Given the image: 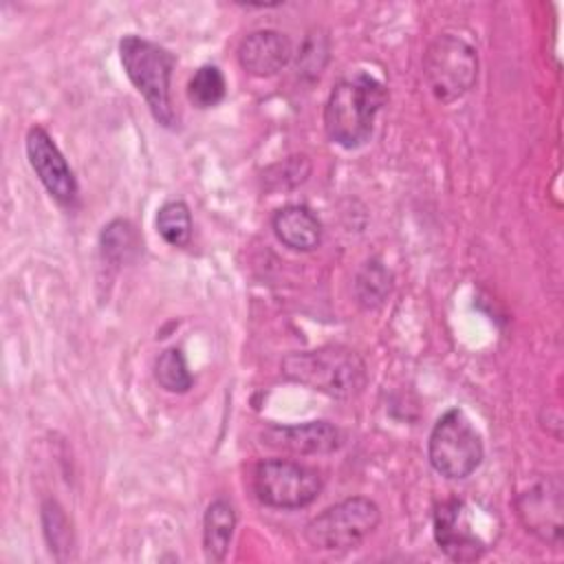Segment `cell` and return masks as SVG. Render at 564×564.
I'll return each mask as SVG.
<instances>
[{"instance_id": "cell-1", "label": "cell", "mask_w": 564, "mask_h": 564, "mask_svg": "<svg viewBox=\"0 0 564 564\" xmlns=\"http://www.w3.org/2000/svg\"><path fill=\"white\" fill-rule=\"evenodd\" d=\"M386 99V86L370 73L359 70L339 79L324 106L326 137L346 150L361 148L370 141L375 117Z\"/></svg>"}, {"instance_id": "cell-2", "label": "cell", "mask_w": 564, "mask_h": 564, "mask_svg": "<svg viewBox=\"0 0 564 564\" xmlns=\"http://www.w3.org/2000/svg\"><path fill=\"white\" fill-rule=\"evenodd\" d=\"M280 368L289 381L333 399L357 397L368 383L366 361L352 348L341 344L289 352Z\"/></svg>"}, {"instance_id": "cell-3", "label": "cell", "mask_w": 564, "mask_h": 564, "mask_svg": "<svg viewBox=\"0 0 564 564\" xmlns=\"http://www.w3.org/2000/svg\"><path fill=\"white\" fill-rule=\"evenodd\" d=\"M119 59L123 73L145 99L156 123H161L163 128H172L176 123V112L172 108L170 84L176 57L161 44L130 33L123 35L119 42Z\"/></svg>"}, {"instance_id": "cell-4", "label": "cell", "mask_w": 564, "mask_h": 564, "mask_svg": "<svg viewBox=\"0 0 564 564\" xmlns=\"http://www.w3.org/2000/svg\"><path fill=\"white\" fill-rule=\"evenodd\" d=\"M432 527L438 549L454 562L480 560L496 544L500 533V524L489 509L458 498L436 507Z\"/></svg>"}, {"instance_id": "cell-5", "label": "cell", "mask_w": 564, "mask_h": 564, "mask_svg": "<svg viewBox=\"0 0 564 564\" xmlns=\"http://www.w3.org/2000/svg\"><path fill=\"white\" fill-rule=\"evenodd\" d=\"M482 456V438L460 408H449L436 419L427 438V458L436 474L463 480L480 467Z\"/></svg>"}, {"instance_id": "cell-6", "label": "cell", "mask_w": 564, "mask_h": 564, "mask_svg": "<svg viewBox=\"0 0 564 564\" xmlns=\"http://www.w3.org/2000/svg\"><path fill=\"white\" fill-rule=\"evenodd\" d=\"M381 511L366 496L344 498L317 513L304 529L306 542L317 551L357 549L379 524Z\"/></svg>"}, {"instance_id": "cell-7", "label": "cell", "mask_w": 564, "mask_h": 564, "mask_svg": "<svg viewBox=\"0 0 564 564\" xmlns=\"http://www.w3.org/2000/svg\"><path fill=\"white\" fill-rule=\"evenodd\" d=\"M423 75L441 104H452L469 93L478 79V53L458 35H438L423 55Z\"/></svg>"}, {"instance_id": "cell-8", "label": "cell", "mask_w": 564, "mask_h": 564, "mask_svg": "<svg viewBox=\"0 0 564 564\" xmlns=\"http://www.w3.org/2000/svg\"><path fill=\"white\" fill-rule=\"evenodd\" d=\"M251 487L264 507L302 509L319 496L324 480L308 465L289 458H269L256 465Z\"/></svg>"}, {"instance_id": "cell-9", "label": "cell", "mask_w": 564, "mask_h": 564, "mask_svg": "<svg viewBox=\"0 0 564 564\" xmlns=\"http://www.w3.org/2000/svg\"><path fill=\"white\" fill-rule=\"evenodd\" d=\"M26 159L44 189L62 205H70L77 198V181L59 152L53 137L42 128L33 126L26 132Z\"/></svg>"}, {"instance_id": "cell-10", "label": "cell", "mask_w": 564, "mask_h": 564, "mask_svg": "<svg viewBox=\"0 0 564 564\" xmlns=\"http://www.w3.org/2000/svg\"><path fill=\"white\" fill-rule=\"evenodd\" d=\"M518 516L529 533L542 542H562V485L555 478H546L529 487L516 498Z\"/></svg>"}, {"instance_id": "cell-11", "label": "cell", "mask_w": 564, "mask_h": 564, "mask_svg": "<svg viewBox=\"0 0 564 564\" xmlns=\"http://www.w3.org/2000/svg\"><path fill=\"white\" fill-rule=\"evenodd\" d=\"M262 443L289 454L315 456L335 452L341 445V432L328 421L271 425L262 432Z\"/></svg>"}, {"instance_id": "cell-12", "label": "cell", "mask_w": 564, "mask_h": 564, "mask_svg": "<svg viewBox=\"0 0 564 564\" xmlns=\"http://www.w3.org/2000/svg\"><path fill=\"white\" fill-rule=\"evenodd\" d=\"M291 57V40L275 29H258L238 46V62L253 77H271L280 73Z\"/></svg>"}, {"instance_id": "cell-13", "label": "cell", "mask_w": 564, "mask_h": 564, "mask_svg": "<svg viewBox=\"0 0 564 564\" xmlns=\"http://www.w3.org/2000/svg\"><path fill=\"white\" fill-rule=\"evenodd\" d=\"M271 227L275 238L291 251H313L322 242V223L317 214L306 205H284L273 218Z\"/></svg>"}, {"instance_id": "cell-14", "label": "cell", "mask_w": 564, "mask_h": 564, "mask_svg": "<svg viewBox=\"0 0 564 564\" xmlns=\"http://www.w3.org/2000/svg\"><path fill=\"white\" fill-rule=\"evenodd\" d=\"M236 520V509L227 498H216L207 505L203 516V551L209 562H223L227 557Z\"/></svg>"}, {"instance_id": "cell-15", "label": "cell", "mask_w": 564, "mask_h": 564, "mask_svg": "<svg viewBox=\"0 0 564 564\" xmlns=\"http://www.w3.org/2000/svg\"><path fill=\"white\" fill-rule=\"evenodd\" d=\"M40 518H42V531H44V538H46V544H48L51 553L57 560H64L73 551V544H75L73 527H70V520H68L66 511L62 509V505L57 500L46 498L42 502Z\"/></svg>"}, {"instance_id": "cell-16", "label": "cell", "mask_w": 564, "mask_h": 564, "mask_svg": "<svg viewBox=\"0 0 564 564\" xmlns=\"http://www.w3.org/2000/svg\"><path fill=\"white\" fill-rule=\"evenodd\" d=\"M392 289V275L379 260H368L355 278V295L361 308L370 311L383 304Z\"/></svg>"}, {"instance_id": "cell-17", "label": "cell", "mask_w": 564, "mask_h": 564, "mask_svg": "<svg viewBox=\"0 0 564 564\" xmlns=\"http://www.w3.org/2000/svg\"><path fill=\"white\" fill-rule=\"evenodd\" d=\"M225 93H227L225 75L214 64H205L196 68L187 82V99L192 106L200 110L218 106L225 99Z\"/></svg>"}, {"instance_id": "cell-18", "label": "cell", "mask_w": 564, "mask_h": 564, "mask_svg": "<svg viewBox=\"0 0 564 564\" xmlns=\"http://www.w3.org/2000/svg\"><path fill=\"white\" fill-rule=\"evenodd\" d=\"M159 236L170 247H185L192 238V214L187 203L183 200H167L159 207L154 218Z\"/></svg>"}, {"instance_id": "cell-19", "label": "cell", "mask_w": 564, "mask_h": 564, "mask_svg": "<svg viewBox=\"0 0 564 564\" xmlns=\"http://www.w3.org/2000/svg\"><path fill=\"white\" fill-rule=\"evenodd\" d=\"M154 379L163 390L174 392V394H183L192 388L194 377L189 372L187 359L181 348L172 346L159 355V359L154 364Z\"/></svg>"}, {"instance_id": "cell-20", "label": "cell", "mask_w": 564, "mask_h": 564, "mask_svg": "<svg viewBox=\"0 0 564 564\" xmlns=\"http://www.w3.org/2000/svg\"><path fill=\"white\" fill-rule=\"evenodd\" d=\"M139 249V236L128 220H112L101 231V251L115 264L128 262Z\"/></svg>"}, {"instance_id": "cell-21", "label": "cell", "mask_w": 564, "mask_h": 564, "mask_svg": "<svg viewBox=\"0 0 564 564\" xmlns=\"http://www.w3.org/2000/svg\"><path fill=\"white\" fill-rule=\"evenodd\" d=\"M311 172V165L306 161V156H289L286 161L273 165L264 176V181L269 183L271 189H291L300 183L306 181Z\"/></svg>"}]
</instances>
